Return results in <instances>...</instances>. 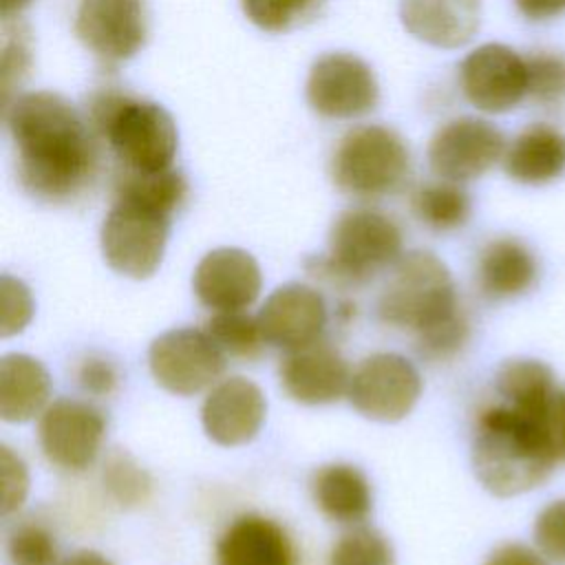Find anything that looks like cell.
Instances as JSON below:
<instances>
[{"instance_id":"cell-1","label":"cell","mask_w":565,"mask_h":565,"mask_svg":"<svg viewBox=\"0 0 565 565\" xmlns=\"http://www.w3.org/2000/svg\"><path fill=\"white\" fill-rule=\"evenodd\" d=\"M497 402L475 422L472 468L497 497L541 486L565 455L561 444L563 391L552 369L532 358L508 360L494 375Z\"/></svg>"},{"instance_id":"cell-2","label":"cell","mask_w":565,"mask_h":565,"mask_svg":"<svg viewBox=\"0 0 565 565\" xmlns=\"http://www.w3.org/2000/svg\"><path fill=\"white\" fill-rule=\"evenodd\" d=\"M7 126L18 150L20 185L44 203H68L95 179L99 150L88 119L60 93L15 97Z\"/></svg>"},{"instance_id":"cell-3","label":"cell","mask_w":565,"mask_h":565,"mask_svg":"<svg viewBox=\"0 0 565 565\" xmlns=\"http://www.w3.org/2000/svg\"><path fill=\"white\" fill-rule=\"evenodd\" d=\"M377 313L391 327L415 331L419 353L430 360L452 358L470 333L448 267L424 249L397 258Z\"/></svg>"},{"instance_id":"cell-4","label":"cell","mask_w":565,"mask_h":565,"mask_svg":"<svg viewBox=\"0 0 565 565\" xmlns=\"http://www.w3.org/2000/svg\"><path fill=\"white\" fill-rule=\"evenodd\" d=\"M86 110L90 128L110 146L121 170L161 172L172 168L179 132L161 104L102 88L90 95Z\"/></svg>"},{"instance_id":"cell-5","label":"cell","mask_w":565,"mask_h":565,"mask_svg":"<svg viewBox=\"0 0 565 565\" xmlns=\"http://www.w3.org/2000/svg\"><path fill=\"white\" fill-rule=\"evenodd\" d=\"M411 172L404 139L386 126L369 124L349 130L333 157L331 179L349 196L377 199L397 192Z\"/></svg>"},{"instance_id":"cell-6","label":"cell","mask_w":565,"mask_h":565,"mask_svg":"<svg viewBox=\"0 0 565 565\" xmlns=\"http://www.w3.org/2000/svg\"><path fill=\"white\" fill-rule=\"evenodd\" d=\"M402 252L399 225L371 207L342 212L329 232V254L318 269L344 282H364L382 267L397 263Z\"/></svg>"},{"instance_id":"cell-7","label":"cell","mask_w":565,"mask_h":565,"mask_svg":"<svg viewBox=\"0 0 565 565\" xmlns=\"http://www.w3.org/2000/svg\"><path fill=\"white\" fill-rule=\"evenodd\" d=\"M168 212L137 199L115 196V205L102 223V254L121 276L150 278L166 252L170 234Z\"/></svg>"},{"instance_id":"cell-8","label":"cell","mask_w":565,"mask_h":565,"mask_svg":"<svg viewBox=\"0 0 565 565\" xmlns=\"http://www.w3.org/2000/svg\"><path fill=\"white\" fill-rule=\"evenodd\" d=\"M148 364L159 386L174 395H194L218 380L225 353L205 331L183 327L152 340Z\"/></svg>"},{"instance_id":"cell-9","label":"cell","mask_w":565,"mask_h":565,"mask_svg":"<svg viewBox=\"0 0 565 565\" xmlns=\"http://www.w3.org/2000/svg\"><path fill=\"white\" fill-rule=\"evenodd\" d=\"M373 68L358 55L333 51L318 57L307 77L309 106L329 119H353L377 106Z\"/></svg>"},{"instance_id":"cell-10","label":"cell","mask_w":565,"mask_h":565,"mask_svg":"<svg viewBox=\"0 0 565 565\" xmlns=\"http://www.w3.org/2000/svg\"><path fill=\"white\" fill-rule=\"evenodd\" d=\"M422 393V377L399 353H373L360 362L349 384L353 408L375 422H399Z\"/></svg>"},{"instance_id":"cell-11","label":"cell","mask_w":565,"mask_h":565,"mask_svg":"<svg viewBox=\"0 0 565 565\" xmlns=\"http://www.w3.org/2000/svg\"><path fill=\"white\" fill-rule=\"evenodd\" d=\"M75 33L104 66H117L146 44V0H79Z\"/></svg>"},{"instance_id":"cell-12","label":"cell","mask_w":565,"mask_h":565,"mask_svg":"<svg viewBox=\"0 0 565 565\" xmlns=\"http://www.w3.org/2000/svg\"><path fill=\"white\" fill-rule=\"evenodd\" d=\"M503 148L505 139L497 126L479 117H457L430 137L428 163L446 181H470L488 172Z\"/></svg>"},{"instance_id":"cell-13","label":"cell","mask_w":565,"mask_h":565,"mask_svg":"<svg viewBox=\"0 0 565 565\" xmlns=\"http://www.w3.org/2000/svg\"><path fill=\"white\" fill-rule=\"evenodd\" d=\"M459 82L466 99L483 113L512 110L527 95V66L505 44H481L459 66Z\"/></svg>"},{"instance_id":"cell-14","label":"cell","mask_w":565,"mask_h":565,"mask_svg":"<svg viewBox=\"0 0 565 565\" xmlns=\"http://www.w3.org/2000/svg\"><path fill=\"white\" fill-rule=\"evenodd\" d=\"M106 422L88 402L57 399L40 417L38 437L44 457L64 470L88 468L104 439Z\"/></svg>"},{"instance_id":"cell-15","label":"cell","mask_w":565,"mask_h":565,"mask_svg":"<svg viewBox=\"0 0 565 565\" xmlns=\"http://www.w3.org/2000/svg\"><path fill=\"white\" fill-rule=\"evenodd\" d=\"M260 285L258 263L238 247L207 252L192 276L196 298L214 311H243L258 298Z\"/></svg>"},{"instance_id":"cell-16","label":"cell","mask_w":565,"mask_h":565,"mask_svg":"<svg viewBox=\"0 0 565 565\" xmlns=\"http://www.w3.org/2000/svg\"><path fill=\"white\" fill-rule=\"evenodd\" d=\"M258 322L265 342L294 351L318 342L327 324V307L313 287L287 282L269 294L258 313Z\"/></svg>"},{"instance_id":"cell-17","label":"cell","mask_w":565,"mask_h":565,"mask_svg":"<svg viewBox=\"0 0 565 565\" xmlns=\"http://www.w3.org/2000/svg\"><path fill=\"white\" fill-rule=\"evenodd\" d=\"M265 413V395L252 380L227 377L205 397L201 422L212 441L221 446H241L258 435Z\"/></svg>"},{"instance_id":"cell-18","label":"cell","mask_w":565,"mask_h":565,"mask_svg":"<svg viewBox=\"0 0 565 565\" xmlns=\"http://www.w3.org/2000/svg\"><path fill=\"white\" fill-rule=\"evenodd\" d=\"M278 377L294 402L309 406L338 402L349 393L351 384L344 358L333 347L320 342L287 351L280 360Z\"/></svg>"},{"instance_id":"cell-19","label":"cell","mask_w":565,"mask_h":565,"mask_svg":"<svg viewBox=\"0 0 565 565\" xmlns=\"http://www.w3.org/2000/svg\"><path fill=\"white\" fill-rule=\"evenodd\" d=\"M404 29L437 49L468 44L481 20V0H399Z\"/></svg>"},{"instance_id":"cell-20","label":"cell","mask_w":565,"mask_h":565,"mask_svg":"<svg viewBox=\"0 0 565 565\" xmlns=\"http://www.w3.org/2000/svg\"><path fill=\"white\" fill-rule=\"evenodd\" d=\"M216 565H294V550L280 525L243 514L218 539Z\"/></svg>"},{"instance_id":"cell-21","label":"cell","mask_w":565,"mask_h":565,"mask_svg":"<svg viewBox=\"0 0 565 565\" xmlns=\"http://www.w3.org/2000/svg\"><path fill=\"white\" fill-rule=\"evenodd\" d=\"M539 276L532 249L512 236H499L483 245L477 260V282L486 298L505 300L525 294Z\"/></svg>"},{"instance_id":"cell-22","label":"cell","mask_w":565,"mask_h":565,"mask_svg":"<svg viewBox=\"0 0 565 565\" xmlns=\"http://www.w3.org/2000/svg\"><path fill=\"white\" fill-rule=\"evenodd\" d=\"M503 166L519 183H550L565 172V135L554 126L532 124L514 137Z\"/></svg>"},{"instance_id":"cell-23","label":"cell","mask_w":565,"mask_h":565,"mask_svg":"<svg viewBox=\"0 0 565 565\" xmlns=\"http://www.w3.org/2000/svg\"><path fill=\"white\" fill-rule=\"evenodd\" d=\"M51 375L40 360L26 353H7L0 360V417L22 424L46 411Z\"/></svg>"},{"instance_id":"cell-24","label":"cell","mask_w":565,"mask_h":565,"mask_svg":"<svg viewBox=\"0 0 565 565\" xmlns=\"http://www.w3.org/2000/svg\"><path fill=\"white\" fill-rule=\"evenodd\" d=\"M311 494L320 512L338 523H360L373 505L369 479L351 463L318 468L311 479Z\"/></svg>"},{"instance_id":"cell-25","label":"cell","mask_w":565,"mask_h":565,"mask_svg":"<svg viewBox=\"0 0 565 565\" xmlns=\"http://www.w3.org/2000/svg\"><path fill=\"white\" fill-rule=\"evenodd\" d=\"M415 216L435 232H450L470 218V196L457 181H435L415 190L411 199Z\"/></svg>"},{"instance_id":"cell-26","label":"cell","mask_w":565,"mask_h":565,"mask_svg":"<svg viewBox=\"0 0 565 565\" xmlns=\"http://www.w3.org/2000/svg\"><path fill=\"white\" fill-rule=\"evenodd\" d=\"M115 196H128L174 214L188 196L183 172L168 168L161 172H128L119 170L115 179Z\"/></svg>"},{"instance_id":"cell-27","label":"cell","mask_w":565,"mask_h":565,"mask_svg":"<svg viewBox=\"0 0 565 565\" xmlns=\"http://www.w3.org/2000/svg\"><path fill=\"white\" fill-rule=\"evenodd\" d=\"M205 333L218 344L225 355L254 360L260 355L265 338L258 318L243 311H216L205 322Z\"/></svg>"},{"instance_id":"cell-28","label":"cell","mask_w":565,"mask_h":565,"mask_svg":"<svg viewBox=\"0 0 565 565\" xmlns=\"http://www.w3.org/2000/svg\"><path fill=\"white\" fill-rule=\"evenodd\" d=\"M245 15L263 31H289L320 13L327 0H241Z\"/></svg>"},{"instance_id":"cell-29","label":"cell","mask_w":565,"mask_h":565,"mask_svg":"<svg viewBox=\"0 0 565 565\" xmlns=\"http://www.w3.org/2000/svg\"><path fill=\"white\" fill-rule=\"evenodd\" d=\"M104 488L115 503L130 508L150 497L152 479L128 452L117 450L106 459Z\"/></svg>"},{"instance_id":"cell-30","label":"cell","mask_w":565,"mask_h":565,"mask_svg":"<svg viewBox=\"0 0 565 565\" xmlns=\"http://www.w3.org/2000/svg\"><path fill=\"white\" fill-rule=\"evenodd\" d=\"M329 565H395V554L384 534L373 527H358L338 539Z\"/></svg>"},{"instance_id":"cell-31","label":"cell","mask_w":565,"mask_h":565,"mask_svg":"<svg viewBox=\"0 0 565 565\" xmlns=\"http://www.w3.org/2000/svg\"><path fill=\"white\" fill-rule=\"evenodd\" d=\"M9 565H55L57 543L53 532L38 521L18 523L7 539Z\"/></svg>"},{"instance_id":"cell-32","label":"cell","mask_w":565,"mask_h":565,"mask_svg":"<svg viewBox=\"0 0 565 565\" xmlns=\"http://www.w3.org/2000/svg\"><path fill=\"white\" fill-rule=\"evenodd\" d=\"M527 95L541 106H558L565 102V55L539 51L525 57Z\"/></svg>"},{"instance_id":"cell-33","label":"cell","mask_w":565,"mask_h":565,"mask_svg":"<svg viewBox=\"0 0 565 565\" xmlns=\"http://www.w3.org/2000/svg\"><path fill=\"white\" fill-rule=\"evenodd\" d=\"M31 66V35L22 22L4 20L2 26V97L9 104L11 88L22 82Z\"/></svg>"},{"instance_id":"cell-34","label":"cell","mask_w":565,"mask_h":565,"mask_svg":"<svg viewBox=\"0 0 565 565\" xmlns=\"http://www.w3.org/2000/svg\"><path fill=\"white\" fill-rule=\"evenodd\" d=\"M0 296H2L0 335L9 338L20 333L29 324L33 316V296L22 280L9 274H4L0 280Z\"/></svg>"},{"instance_id":"cell-35","label":"cell","mask_w":565,"mask_h":565,"mask_svg":"<svg viewBox=\"0 0 565 565\" xmlns=\"http://www.w3.org/2000/svg\"><path fill=\"white\" fill-rule=\"evenodd\" d=\"M534 543L541 554L565 563V499L547 503L534 521Z\"/></svg>"},{"instance_id":"cell-36","label":"cell","mask_w":565,"mask_h":565,"mask_svg":"<svg viewBox=\"0 0 565 565\" xmlns=\"http://www.w3.org/2000/svg\"><path fill=\"white\" fill-rule=\"evenodd\" d=\"M0 475H2V514L9 516L22 508L29 492L26 463L9 446L0 448Z\"/></svg>"},{"instance_id":"cell-37","label":"cell","mask_w":565,"mask_h":565,"mask_svg":"<svg viewBox=\"0 0 565 565\" xmlns=\"http://www.w3.org/2000/svg\"><path fill=\"white\" fill-rule=\"evenodd\" d=\"M79 386L90 395H108L117 386V371L104 358H86L77 371Z\"/></svg>"},{"instance_id":"cell-38","label":"cell","mask_w":565,"mask_h":565,"mask_svg":"<svg viewBox=\"0 0 565 565\" xmlns=\"http://www.w3.org/2000/svg\"><path fill=\"white\" fill-rule=\"evenodd\" d=\"M483 565H547V561L545 554L523 543H503L490 552Z\"/></svg>"},{"instance_id":"cell-39","label":"cell","mask_w":565,"mask_h":565,"mask_svg":"<svg viewBox=\"0 0 565 565\" xmlns=\"http://www.w3.org/2000/svg\"><path fill=\"white\" fill-rule=\"evenodd\" d=\"M527 20H550L565 11V0H514Z\"/></svg>"},{"instance_id":"cell-40","label":"cell","mask_w":565,"mask_h":565,"mask_svg":"<svg viewBox=\"0 0 565 565\" xmlns=\"http://www.w3.org/2000/svg\"><path fill=\"white\" fill-rule=\"evenodd\" d=\"M62 565H113V563L95 550H77L71 556H66Z\"/></svg>"},{"instance_id":"cell-41","label":"cell","mask_w":565,"mask_h":565,"mask_svg":"<svg viewBox=\"0 0 565 565\" xmlns=\"http://www.w3.org/2000/svg\"><path fill=\"white\" fill-rule=\"evenodd\" d=\"M33 0H0L2 20H13L20 11H24Z\"/></svg>"},{"instance_id":"cell-42","label":"cell","mask_w":565,"mask_h":565,"mask_svg":"<svg viewBox=\"0 0 565 565\" xmlns=\"http://www.w3.org/2000/svg\"><path fill=\"white\" fill-rule=\"evenodd\" d=\"M561 444L565 452V393H563V404H561Z\"/></svg>"}]
</instances>
